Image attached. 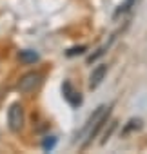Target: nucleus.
<instances>
[{"label":"nucleus","instance_id":"obj_5","mask_svg":"<svg viewBox=\"0 0 147 154\" xmlns=\"http://www.w3.org/2000/svg\"><path fill=\"white\" fill-rule=\"evenodd\" d=\"M109 114H111V109H109V111H107V112H105V114H104V116H102L95 125H93V127H91V131L87 132V136H86V140H84V143H82V147H80V149H87V147L93 143V140L96 138V134L100 132V129L109 122Z\"/></svg>","mask_w":147,"mask_h":154},{"label":"nucleus","instance_id":"obj_9","mask_svg":"<svg viewBox=\"0 0 147 154\" xmlns=\"http://www.w3.org/2000/svg\"><path fill=\"white\" fill-rule=\"evenodd\" d=\"M142 120L140 118H131L129 122H127V125L124 127V131H122V134H129V132H133V131H138V129H142Z\"/></svg>","mask_w":147,"mask_h":154},{"label":"nucleus","instance_id":"obj_11","mask_svg":"<svg viewBox=\"0 0 147 154\" xmlns=\"http://www.w3.org/2000/svg\"><path fill=\"white\" fill-rule=\"evenodd\" d=\"M133 4H134V0H125L124 4H120V8L116 9V13H114V17H118V15H122V13H125V11H129L131 8H133Z\"/></svg>","mask_w":147,"mask_h":154},{"label":"nucleus","instance_id":"obj_12","mask_svg":"<svg viewBox=\"0 0 147 154\" xmlns=\"http://www.w3.org/2000/svg\"><path fill=\"white\" fill-rule=\"evenodd\" d=\"M86 49H87L86 45H78V47H71V49H69V51H67L65 54H67V56H77V54H82V53H84Z\"/></svg>","mask_w":147,"mask_h":154},{"label":"nucleus","instance_id":"obj_10","mask_svg":"<svg viewBox=\"0 0 147 154\" xmlns=\"http://www.w3.org/2000/svg\"><path fill=\"white\" fill-rule=\"evenodd\" d=\"M55 145H56V138H55V136H47V138H44V141H42V149H44L45 152L53 150Z\"/></svg>","mask_w":147,"mask_h":154},{"label":"nucleus","instance_id":"obj_8","mask_svg":"<svg viewBox=\"0 0 147 154\" xmlns=\"http://www.w3.org/2000/svg\"><path fill=\"white\" fill-rule=\"evenodd\" d=\"M18 58H20V62H24V63H35V62H38V53H35V51H31V49H26V51H20V54H18Z\"/></svg>","mask_w":147,"mask_h":154},{"label":"nucleus","instance_id":"obj_2","mask_svg":"<svg viewBox=\"0 0 147 154\" xmlns=\"http://www.w3.org/2000/svg\"><path fill=\"white\" fill-rule=\"evenodd\" d=\"M8 125L13 132H20L24 127V107L20 103H11L8 109Z\"/></svg>","mask_w":147,"mask_h":154},{"label":"nucleus","instance_id":"obj_6","mask_svg":"<svg viewBox=\"0 0 147 154\" xmlns=\"http://www.w3.org/2000/svg\"><path fill=\"white\" fill-rule=\"evenodd\" d=\"M107 63H100V65H96L95 69H93V72H91V76H89V89H96L102 82H104V78H105V74H107Z\"/></svg>","mask_w":147,"mask_h":154},{"label":"nucleus","instance_id":"obj_3","mask_svg":"<svg viewBox=\"0 0 147 154\" xmlns=\"http://www.w3.org/2000/svg\"><path fill=\"white\" fill-rule=\"evenodd\" d=\"M62 96L65 98V102L71 105V107H80L82 105V94L73 87V84L69 80H65L62 84Z\"/></svg>","mask_w":147,"mask_h":154},{"label":"nucleus","instance_id":"obj_7","mask_svg":"<svg viewBox=\"0 0 147 154\" xmlns=\"http://www.w3.org/2000/svg\"><path fill=\"white\" fill-rule=\"evenodd\" d=\"M114 40H116V35H113V36L109 38V42H107L105 45H102V47H98V49H96V53H93L91 56H87V63H93V62H95V60H98V58H100L102 54H105V51H107V49L111 47V44H113Z\"/></svg>","mask_w":147,"mask_h":154},{"label":"nucleus","instance_id":"obj_13","mask_svg":"<svg viewBox=\"0 0 147 154\" xmlns=\"http://www.w3.org/2000/svg\"><path fill=\"white\" fill-rule=\"evenodd\" d=\"M114 127H116V122H111V123H109V131H107V132L104 134V140H102V145H105V143H107V140L111 138V132L114 131Z\"/></svg>","mask_w":147,"mask_h":154},{"label":"nucleus","instance_id":"obj_1","mask_svg":"<svg viewBox=\"0 0 147 154\" xmlns=\"http://www.w3.org/2000/svg\"><path fill=\"white\" fill-rule=\"evenodd\" d=\"M42 80H44V76H42L40 72H36V71H29V72H26L22 78H20V82H18L17 89H18L20 93H24V94L33 93L35 89H38V87H40Z\"/></svg>","mask_w":147,"mask_h":154},{"label":"nucleus","instance_id":"obj_4","mask_svg":"<svg viewBox=\"0 0 147 154\" xmlns=\"http://www.w3.org/2000/svg\"><path fill=\"white\" fill-rule=\"evenodd\" d=\"M109 109H113V105H100V107H98L91 116H89V120H87V122H86V125L80 129V132L77 134V138H78V140L86 138V136H87V132L91 131V127H93V125H95V123H96V122H98V120L107 112V111H109Z\"/></svg>","mask_w":147,"mask_h":154}]
</instances>
